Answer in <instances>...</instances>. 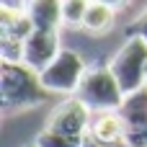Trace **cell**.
I'll return each mask as SVG.
<instances>
[{
    "label": "cell",
    "mask_w": 147,
    "mask_h": 147,
    "mask_svg": "<svg viewBox=\"0 0 147 147\" xmlns=\"http://www.w3.org/2000/svg\"><path fill=\"white\" fill-rule=\"evenodd\" d=\"M49 90L41 83V72L26 62H0V101L3 111H23L49 101Z\"/></svg>",
    "instance_id": "6da1fadb"
},
{
    "label": "cell",
    "mask_w": 147,
    "mask_h": 147,
    "mask_svg": "<svg viewBox=\"0 0 147 147\" xmlns=\"http://www.w3.org/2000/svg\"><path fill=\"white\" fill-rule=\"evenodd\" d=\"M75 98H80L93 114L96 111H119V106L124 103V90L109 65H93L85 70Z\"/></svg>",
    "instance_id": "7a4b0ae2"
},
{
    "label": "cell",
    "mask_w": 147,
    "mask_h": 147,
    "mask_svg": "<svg viewBox=\"0 0 147 147\" xmlns=\"http://www.w3.org/2000/svg\"><path fill=\"white\" fill-rule=\"evenodd\" d=\"M114 78L119 80L124 96L147 85V41L140 36H127L109 62Z\"/></svg>",
    "instance_id": "3957f363"
},
{
    "label": "cell",
    "mask_w": 147,
    "mask_h": 147,
    "mask_svg": "<svg viewBox=\"0 0 147 147\" xmlns=\"http://www.w3.org/2000/svg\"><path fill=\"white\" fill-rule=\"evenodd\" d=\"M88 65L85 59L72 52V49H62V54L47 67L41 70V83L49 93H57V96H67L72 98L83 83V75H85Z\"/></svg>",
    "instance_id": "277c9868"
},
{
    "label": "cell",
    "mask_w": 147,
    "mask_h": 147,
    "mask_svg": "<svg viewBox=\"0 0 147 147\" xmlns=\"http://www.w3.org/2000/svg\"><path fill=\"white\" fill-rule=\"evenodd\" d=\"M83 147H129L121 114L119 111H96L90 116Z\"/></svg>",
    "instance_id": "5b68a950"
},
{
    "label": "cell",
    "mask_w": 147,
    "mask_h": 147,
    "mask_svg": "<svg viewBox=\"0 0 147 147\" xmlns=\"http://www.w3.org/2000/svg\"><path fill=\"white\" fill-rule=\"evenodd\" d=\"M90 116L93 111L80 101V98H65L49 116L47 127L65 134V137H72V140H85V132H88V124H90Z\"/></svg>",
    "instance_id": "8992f818"
},
{
    "label": "cell",
    "mask_w": 147,
    "mask_h": 147,
    "mask_svg": "<svg viewBox=\"0 0 147 147\" xmlns=\"http://www.w3.org/2000/svg\"><path fill=\"white\" fill-rule=\"evenodd\" d=\"M119 114L127 127V145L129 147H147V85L124 96Z\"/></svg>",
    "instance_id": "52a82bcc"
},
{
    "label": "cell",
    "mask_w": 147,
    "mask_h": 147,
    "mask_svg": "<svg viewBox=\"0 0 147 147\" xmlns=\"http://www.w3.org/2000/svg\"><path fill=\"white\" fill-rule=\"evenodd\" d=\"M59 54H62L59 31H41V28H34V34L26 39L23 62H26L28 67H34L36 72L47 70Z\"/></svg>",
    "instance_id": "ba28073f"
},
{
    "label": "cell",
    "mask_w": 147,
    "mask_h": 147,
    "mask_svg": "<svg viewBox=\"0 0 147 147\" xmlns=\"http://www.w3.org/2000/svg\"><path fill=\"white\" fill-rule=\"evenodd\" d=\"M26 16L31 18L34 28L41 31H59L62 23V0H28Z\"/></svg>",
    "instance_id": "9c48e42d"
},
{
    "label": "cell",
    "mask_w": 147,
    "mask_h": 147,
    "mask_svg": "<svg viewBox=\"0 0 147 147\" xmlns=\"http://www.w3.org/2000/svg\"><path fill=\"white\" fill-rule=\"evenodd\" d=\"M116 23V10L111 5H103L98 0H90V8L85 13V21H83V28L88 34H106L111 31Z\"/></svg>",
    "instance_id": "30bf717a"
},
{
    "label": "cell",
    "mask_w": 147,
    "mask_h": 147,
    "mask_svg": "<svg viewBox=\"0 0 147 147\" xmlns=\"http://www.w3.org/2000/svg\"><path fill=\"white\" fill-rule=\"evenodd\" d=\"M90 0H62V23L70 28H83Z\"/></svg>",
    "instance_id": "8fae6325"
},
{
    "label": "cell",
    "mask_w": 147,
    "mask_h": 147,
    "mask_svg": "<svg viewBox=\"0 0 147 147\" xmlns=\"http://www.w3.org/2000/svg\"><path fill=\"white\" fill-rule=\"evenodd\" d=\"M34 147H83V140H72V137H65L49 127H44L36 140H34Z\"/></svg>",
    "instance_id": "7c38bea8"
},
{
    "label": "cell",
    "mask_w": 147,
    "mask_h": 147,
    "mask_svg": "<svg viewBox=\"0 0 147 147\" xmlns=\"http://www.w3.org/2000/svg\"><path fill=\"white\" fill-rule=\"evenodd\" d=\"M23 47H26L23 39L0 34V57H3V62H23Z\"/></svg>",
    "instance_id": "4fadbf2b"
},
{
    "label": "cell",
    "mask_w": 147,
    "mask_h": 147,
    "mask_svg": "<svg viewBox=\"0 0 147 147\" xmlns=\"http://www.w3.org/2000/svg\"><path fill=\"white\" fill-rule=\"evenodd\" d=\"M127 36H140V39H145V41H147V8L132 21V23H129Z\"/></svg>",
    "instance_id": "5bb4252c"
},
{
    "label": "cell",
    "mask_w": 147,
    "mask_h": 147,
    "mask_svg": "<svg viewBox=\"0 0 147 147\" xmlns=\"http://www.w3.org/2000/svg\"><path fill=\"white\" fill-rule=\"evenodd\" d=\"M3 8H13V10H26L28 0H0Z\"/></svg>",
    "instance_id": "9a60e30c"
},
{
    "label": "cell",
    "mask_w": 147,
    "mask_h": 147,
    "mask_svg": "<svg viewBox=\"0 0 147 147\" xmlns=\"http://www.w3.org/2000/svg\"><path fill=\"white\" fill-rule=\"evenodd\" d=\"M98 3H103V5H111L114 10H119V8L129 5V0H98Z\"/></svg>",
    "instance_id": "2e32d148"
}]
</instances>
